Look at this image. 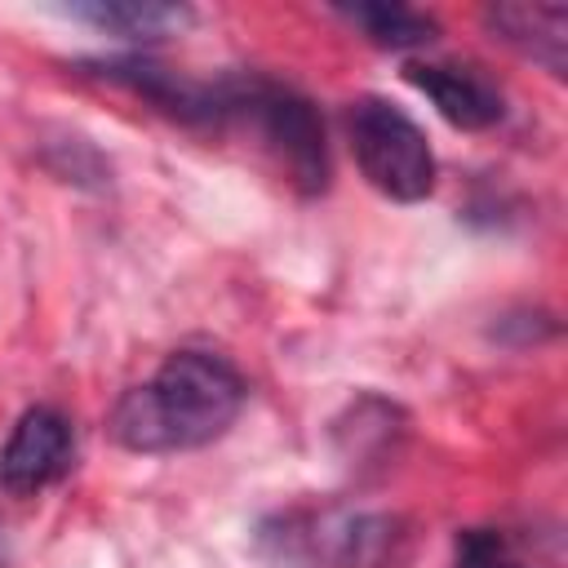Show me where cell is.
Listing matches in <instances>:
<instances>
[{"instance_id":"obj_8","label":"cell","mask_w":568,"mask_h":568,"mask_svg":"<svg viewBox=\"0 0 568 568\" xmlns=\"http://www.w3.org/2000/svg\"><path fill=\"white\" fill-rule=\"evenodd\" d=\"M342 18H351L382 49H417L435 40V22L404 4H355V9H342Z\"/></svg>"},{"instance_id":"obj_5","label":"cell","mask_w":568,"mask_h":568,"mask_svg":"<svg viewBox=\"0 0 568 568\" xmlns=\"http://www.w3.org/2000/svg\"><path fill=\"white\" fill-rule=\"evenodd\" d=\"M408 80L457 129H493L506 115L501 89L466 62H408Z\"/></svg>"},{"instance_id":"obj_2","label":"cell","mask_w":568,"mask_h":568,"mask_svg":"<svg viewBox=\"0 0 568 568\" xmlns=\"http://www.w3.org/2000/svg\"><path fill=\"white\" fill-rule=\"evenodd\" d=\"M248 124L266 155L280 164V173L302 191L320 195L328 186V146H324V124L315 106L275 84V80H231L226 98V124Z\"/></svg>"},{"instance_id":"obj_9","label":"cell","mask_w":568,"mask_h":568,"mask_svg":"<svg viewBox=\"0 0 568 568\" xmlns=\"http://www.w3.org/2000/svg\"><path fill=\"white\" fill-rule=\"evenodd\" d=\"M457 568H524V564L510 555V546L497 532L470 528L457 537Z\"/></svg>"},{"instance_id":"obj_4","label":"cell","mask_w":568,"mask_h":568,"mask_svg":"<svg viewBox=\"0 0 568 568\" xmlns=\"http://www.w3.org/2000/svg\"><path fill=\"white\" fill-rule=\"evenodd\" d=\"M71 466V422L58 408H27L0 448V488L13 497H36Z\"/></svg>"},{"instance_id":"obj_7","label":"cell","mask_w":568,"mask_h":568,"mask_svg":"<svg viewBox=\"0 0 568 568\" xmlns=\"http://www.w3.org/2000/svg\"><path fill=\"white\" fill-rule=\"evenodd\" d=\"M71 18L124 40H160L191 27L195 13L186 4H155V0H98V4H71Z\"/></svg>"},{"instance_id":"obj_3","label":"cell","mask_w":568,"mask_h":568,"mask_svg":"<svg viewBox=\"0 0 568 568\" xmlns=\"http://www.w3.org/2000/svg\"><path fill=\"white\" fill-rule=\"evenodd\" d=\"M346 133L364 182L386 200L417 204L435 191V151L404 106L386 98H359L346 111Z\"/></svg>"},{"instance_id":"obj_1","label":"cell","mask_w":568,"mask_h":568,"mask_svg":"<svg viewBox=\"0 0 568 568\" xmlns=\"http://www.w3.org/2000/svg\"><path fill=\"white\" fill-rule=\"evenodd\" d=\"M244 408V377L209 351L169 355L142 386L124 390L111 435L129 453H186L231 430Z\"/></svg>"},{"instance_id":"obj_6","label":"cell","mask_w":568,"mask_h":568,"mask_svg":"<svg viewBox=\"0 0 568 568\" xmlns=\"http://www.w3.org/2000/svg\"><path fill=\"white\" fill-rule=\"evenodd\" d=\"M484 27L493 31V40L532 58L550 75H564L568 67V9L564 4H528V0L488 4Z\"/></svg>"}]
</instances>
